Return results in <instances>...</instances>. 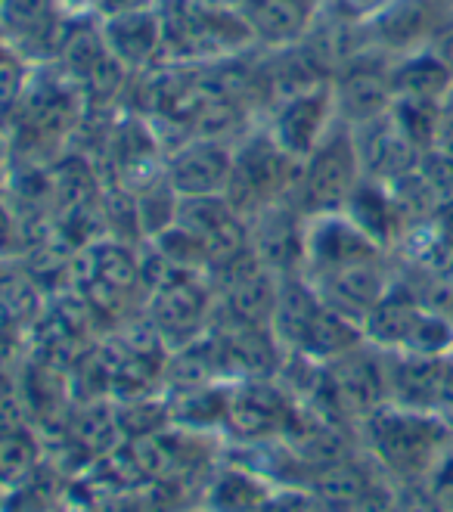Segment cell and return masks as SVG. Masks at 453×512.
<instances>
[{"instance_id":"6da1fadb","label":"cell","mask_w":453,"mask_h":512,"mask_svg":"<svg viewBox=\"0 0 453 512\" xmlns=\"http://www.w3.org/2000/svg\"><path fill=\"white\" fill-rule=\"evenodd\" d=\"M360 177H364V171H360L357 140L351 137L348 125L329 131L314 153L301 162L295 205L308 218L339 215L354 196Z\"/></svg>"},{"instance_id":"7a4b0ae2","label":"cell","mask_w":453,"mask_h":512,"mask_svg":"<svg viewBox=\"0 0 453 512\" xmlns=\"http://www.w3.org/2000/svg\"><path fill=\"white\" fill-rule=\"evenodd\" d=\"M298 177L301 162L289 156L274 137H258L243 149V156L233 159L224 196L236 215L261 212V208L280 202L289 190H295Z\"/></svg>"},{"instance_id":"3957f363","label":"cell","mask_w":453,"mask_h":512,"mask_svg":"<svg viewBox=\"0 0 453 512\" xmlns=\"http://www.w3.org/2000/svg\"><path fill=\"white\" fill-rule=\"evenodd\" d=\"M370 419V438L376 454L401 475H419L432 466L435 450L444 444L447 429L438 419L419 416L416 410H376Z\"/></svg>"},{"instance_id":"277c9868","label":"cell","mask_w":453,"mask_h":512,"mask_svg":"<svg viewBox=\"0 0 453 512\" xmlns=\"http://www.w3.org/2000/svg\"><path fill=\"white\" fill-rule=\"evenodd\" d=\"M326 404L342 416H373L385 395L388 379L382 373V364L364 351H351L339 360H332L329 370L320 379Z\"/></svg>"},{"instance_id":"5b68a950","label":"cell","mask_w":453,"mask_h":512,"mask_svg":"<svg viewBox=\"0 0 453 512\" xmlns=\"http://www.w3.org/2000/svg\"><path fill=\"white\" fill-rule=\"evenodd\" d=\"M332 94H336V109L348 128L370 125L388 115L391 103H395L391 69L382 66L376 56H357L332 78Z\"/></svg>"},{"instance_id":"8992f818","label":"cell","mask_w":453,"mask_h":512,"mask_svg":"<svg viewBox=\"0 0 453 512\" xmlns=\"http://www.w3.org/2000/svg\"><path fill=\"white\" fill-rule=\"evenodd\" d=\"M252 249L267 270L280 277H295L298 267L308 261V230L301 227V208H289L283 199L261 208Z\"/></svg>"},{"instance_id":"52a82bcc","label":"cell","mask_w":453,"mask_h":512,"mask_svg":"<svg viewBox=\"0 0 453 512\" xmlns=\"http://www.w3.org/2000/svg\"><path fill=\"white\" fill-rule=\"evenodd\" d=\"M332 109H336L332 81L317 84V87L305 90V94L286 100L280 106V115H277L274 140L286 149L289 156H295L298 162H305L320 146V140L329 134L326 125L332 118Z\"/></svg>"},{"instance_id":"ba28073f","label":"cell","mask_w":453,"mask_h":512,"mask_svg":"<svg viewBox=\"0 0 453 512\" xmlns=\"http://www.w3.org/2000/svg\"><path fill=\"white\" fill-rule=\"evenodd\" d=\"M360 137L357 140V156H360V171H364L367 180H376V184H388L407 171H413L422 162V149L395 125V118L382 115L370 125L357 128Z\"/></svg>"},{"instance_id":"9c48e42d","label":"cell","mask_w":453,"mask_h":512,"mask_svg":"<svg viewBox=\"0 0 453 512\" xmlns=\"http://www.w3.org/2000/svg\"><path fill=\"white\" fill-rule=\"evenodd\" d=\"M373 258H379V243H373L345 212L314 218V227L308 230V261L320 274Z\"/></svg>"},{"instance_id":"30bf717a","label":"cell","mask_w":453,"mask_h":512,"mask_svg":"<svg viewBox=\"0 0 453 512\" xmlns=\"http://www.w3.org/2000/svg\"><path fill=\"white\" fill-rule=\"evenodd\" d=\"M385 292H388V280H385V270H382L379 258L345 264V267L326 270L323 274L326 305L354 317L360 326H364V317L379 305V298Z\"/></svg>"},{"instance_id":"8fae6325","label":"cell","mask_w":453,"mask_h":512,"mask_svg":"<svg viewBox=\"0 0 453 512\" xmlns=\"http://www.w3.org/2000/svg\"><path fill=\"white\" fill-rule=\"evenodd\" d=\"M233 159L215 143L190 146L171 165V184L184 196H224Z\"/></svg>"},{"instance_id":"7c38bea8","label":"cell","mask_w":453,"mask_h":512,"mask_svg":"<svg viewBox=\"0 0 453 512\" xmlns=\"http://www.w3.org/2000/svg\"><path fill=\"white\" fill-rule=\"evenodd\" d=\"M311 22L308 0H249L246 25L264 44L289 47L295 44Z\"/></svg>"},{"instance_id":"4fadbf2b","label":"cell","mask_w":453,"mask_h":512,"mask_svg":"<svg viewBox=\"0 0 453 512\" xmlns=\"http://www.w3.org/2000/svg\"><path fill=\"white\" fill-rule=\"evenodd\" d=\"M286 419L289 407L283 395L267 385H249L227 401V423L246 438H261L274 429H283Z\"/></svg>"},{"instance_id":"5bb4252c","label":"cell","mask_w":453,"mask_h":512,"mask_svg":"<svg viewBox=\"0 0 453 512\" xmlns=\"http://www.w3.org/2000/svg\"><path fill=\"white\" fill-rule=\"evenodd\" d=\"M391 87H395V100L407 97V100L444 103V97L453 90V72L441 63V56L435 50L413 53L391 69Z\"/></svg>"},{"instance_id":"9a60e30c","label":"cell","mask_w":453,"mask_h":512,"mask_svg":"<svg viewBox=\"0 0 453 512\" xmlns=\"http://www.w3.org/2000/svg\"><path fill=\"white\" fill-rule=\"evenodd\" d=\"M419 314L422 305L416 292L404 286H388V292L379 298V305L364 317V339L376 345H404Z\"/></svg>"},{"instance_id":"2e32d148","label":"cell","mask_w":453,"mask_h":512,"mask_svg":"<svg viewBox=\"0 0 453 512\" xmlns=\"http://www.w3.org/2000/svg\"><path fill=\"white\" fill-rule=\"evenodd\" d=\"M360 342H364V326H360L354 317L329 308L323 301V308L317 311V317L311 320L305 339H301L298 351H305L317 360H339L351 351L360 348Z\"/></svg>"},{"instance_id":"e0dca14e","label":"cell","mask_w":453,"mask_h":512,"mask_svg":"<svg viewBox=\"0 0 453 512\" xmlns=\"http://www.w3.org/2000/svg\"><path fill=\"white\" fill-rule=\"evenodd\" d=\"M283 277L274 270L258 267L249 277L227 286V308L239 326H267L274 320Z\"/></svg>"},{"instance_id":"ac0fdd59","label":"cell","mask_w":453,"mask_h":512,"mask_svg":"<svg viewBox=\"0 0 453 512\" xmlns=\"http://www.w3.org/2000/svg\"><path fill=\"white\" fill-rule=\"evenodd\" d=\"M345 215L379 246L388 243V239L404 227L385 184H376V180H360L354 196L345 205Z\"/></svg>"},{"instance_id":"d6986e66","label":"cell","mask_w":453,"mask_h":512,"mask_svg":"<svg viewBox=\"0 0 453 512\" xmlns=\"http://www.w3.org/2000/svg\"><path fill=\"white\" fill-rule=\"evenodd\" d=\"M320 308H323V301L317 298V292L311 286H305L298 277H283L280 298H277V308H274V320H270V326H274L277 339L298 348Z\"/></svg>"},{"instance_id":"ffe728a7","label":"cell","mask_w":453,"mask_h":512,"mask_svg":"<svg viewBox=\"0 0 453 512\" xmlns=\"http://www.w3.org/2000/svg\"><path fill=\"white\" fill-rule=\"evenodd\" d=\"M441 373H444L441 357L413 354L391 373V388H395L398 401L407 404L410 410H429L441 404Z\"/></svg>"},{"instance_id":"44dd1931","label":"cell","mask_w":453,"mask_h":512,"mask_svg":"<svg viewBox=\"0 0 453 512\" xmlns=\"http://www.w3.org/2000/svg\"><path fill=\"white\" fill-rule=\"evenodd\" d=\"M432 25V0H395L376 16V35L391 50L413 47Z\"/></svg>"},{"instance_id":"7402d4cb","label":"cell","mask_w":453,"mask_h":512,"mask_svg":"<svg viewBox=\"0 0 453 512\" xmlns=\"http://www.w3.org/2000/svg\"><path fill=\"white\" fill-rule=\"evenodd\" d=\"M391 202H395L398 215L404 224H429L438 218V208H435V199L429 193V184L426 177L419 174V165L395 180H388L385 184Z\"/></svg>"},{"instance_id":"603a6c76","label":"cell","mask_w":453,"mask_h":512,"mask_svg":"<svg viewBox=\"0 0 453 512\" xmlns=\"http://www.w3.org/2000/svg\"><path fill=\"white\" fill-rule=\"evenodd\" d=\"M38 463V441L22 426L0 429V485L16 488Z\"/></svg>"},{"instance_id":"cb8c5ba5","label":"cell","mask_w":453,"mask_h":512,"mask_svg":"<svg viewBox=\"0 0 453 512\" xmlns=\"http://www.w3.org/2000/svg\"><path fill=\"white\" fill-rule=\"evenodd\" d=\"M295 450H298V457L314 469H326V466H336V463L348 460L345 438L329 423H317L311 429H301L295 435Z\"/></svg>"},{"instance_id":"d4e9b609","label":"cell","mask_w":453,"mask_h":512,"mask_svg":"<svg viewBox=\"0 0 453 512\" xmlns=\"http://www.w3.org/2000/svg\"><path fill=\"white\" fill-rule=\"evenodd\" d=\"M367 488H370L367 475L357 466H351L348 460L336 463V466H326V469H317V475H314L317 497L329 500V503H354L360 497H367Z\"/></svg>"},{"instance_id":"484cf974","label":"cell","mask_w":453,"mask_h":512,"mask_svg":"<svg viewBox=\"0 0 453 512\" xmlns=\"http://www.w3.org/2000/svg\"><path fill=\"white\" fill-rule=\"evenodd\" d=\"M211 503H215L218 512H255V509H261L267 503V494H264V488L258 485V481H252L249 475L230 472L215 485Z\"/></svg>"},{"instance_id":"4316f807","label":"cell","mask_w":453,"mask_h":512,"mask_svg":"<svg viewBox=\"0 0 453 512\" xmlns=\"http://www.w3.org/2000/svg\"><path fill=\"white\" fill-rule=\"evenodd\" d=\"M419 174L426 177L438 218L453 221V156L441 153V149H429L419 162Z\"/></svg>"},{"instance_id":"83f0119b","label":"cell","mask_w":453,"mask_h":512,"mask_svg":"<svg viewBox=\"0 0 453 512\" xmlns=\"http://www.w3.org/2000/svg\"><path fill=\"white\" fill-rule=\"evenodd\" d=\"M450 345H453V323H450V317L422 308V314L413 323L404 348H410L413 354H422V357H438Z\"/></svg>"},{"instance_id":"f1b7e54d","label":"cell","mask_w":453,"mask_h":512,"mask_svg":"<svg viewBox=\"0 0 453 512\" xmlns=\"http://www.w3.org/2000/svg\"><path fill=\"white\" fill-rule=\"evenodd\" d=\"M435 149L453 156V90L441 103V115H438V137H435Z\"/></svg>"},{"instance_id":"f546056e","label":"cell","mask_w":453,"mask_h":512,"mask_svg":"<svg viewBox=\"0 0 453 512\" xmlns=\"http://www.w3.org/2000/svg\"><path fill=\"white\" fill-rule=\"evenodd\" d=\"M395 0H336V7L348 19H364V16H379L385 7H391Z\"/></svg>"},{"instance_id":"4dcf8cb0","label":"cell","mask_w":453,"mask_h":512,"mask_svg":"<svg viewBox=\"0 0 453 512\" xmlns=\"http://www.w3.org/2000/svg\"><path fill=\"white\" fill-rule=\"evenodd\" d=\"M432 500H435V506H441L444 512H453V457H450V463L435 475Z\"/></svg>"},{"instance_id":"1f68e13d","label":"cell","mask_w":453,"mask_h":512,"mask_svg":"<svg viewBox=\"0 0 453 512\" xmlns=\"http://www.w3.org/2000/svg\"><path fill=\"white\" fill-rule=\"evenodd\" d=\"M432 50L441 56V63L453 72V28H450V32H444V35H438V41H435Z\"/></svg>"}]
</instances>
